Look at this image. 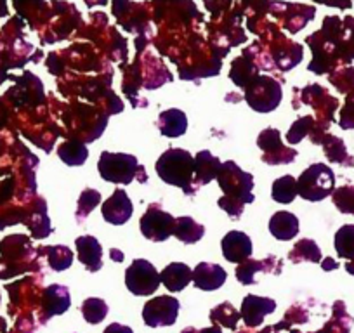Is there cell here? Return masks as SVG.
I'll return each instance as SVG.
<instances>
[{
	"mask_svg": "<svg viewBox=\"0 0 354 333\" xmlns=\"http://www.w3.org/2000/svg\"><path fill=\"white\" fill-rule=\"evenodd\" d=\"M217 181L224 191V196L219 200V207L226 210L227 216L238 219L243 213V207L254 202V178L241 171L234 162H224L221 163Z\"/></svg>",
	"mask_w": 354,
	"mask_h": 333,
	"instance_id": "6da1fadb",
	"label": "cell"
},
{
	"mask_svg": "<svg viewBox=\"0 0 354 333\" xmlns=\"http://www.w3.org/2000/svg\"><path fill=\"white\" fill-rule=\"evenodd\" d=\"M156 174L163 182L170 186H179L186 195H192L196 189L195 182V158L186 149L170 148L156 162Z\"/></svg>",
	"mask_w": 354,
	"mask_h": 333,
	"instance_id": "7a4b0ae2",
	"label": "cell"
},
{
	"mask_svg": "<svg viewBox=\"0 0 354 333\" xmlns=\"http://www.w3.org/2000/svg\"><path fill=\"white\" fill-rule=\"evenodd\" d=\"M333 189V172L323 163L306 169L297 181V193L309 202L326 198Z\"/></svg>",
	"mask_w": 354,
	"mask_h": 333,
	"instance_id": "3957f363",
	"label": "cell"
},
{
	"mask_svg": "<svg viewBox=\"0 0 354 333\" xmlns=\"http://www.w3.org/2000/svg\"><path fill=\"white\" fill-rule=\"evenodd\" d=\"M97 169H100V174L104 181L117 182V184H131L138 171H141L136 156L108 151L101 155Z\"/></svg>",
	"mask_w": 354,
	"mask_h": 333,
	"instance_id": "277c9868",
	"label": "cell"
},
{
	"mask_svg": "<svg viewBox=\"0 0 354 333\" xmlns=\"http://www.w3.org/2000/svg\"><path fill=\"white\" fill-rule=\"evenodd\" d=\"M245 91H247L245 93L247 103L259 113L273 111L280 104L281 87L271 77H259L257 75Z\"/></svg>",
	"mask_w": 354,
	"mask_h": 333,
	"instance_id": "5b68a950",
	"label": "cell"
},
{
	"mask_svg": "<svg viewBox=\"0 0 354 333\" xmlns=\"http://www.w3.org/2000/svg\"><path fill=\"white\" fill-rule=\"evenodd\" d=\"M160 283L162 281L156 267L145 259H136L125 271V285L134 295L155 294Z\"/></svg>",
	"mask_w": 354,
	"mask_h": 333,
	"instance_id": "8992f818",
	"label": "cell"
},
{
	"mask_svg": "<svg viewBox=\"0 0 354 333\" xmlns=\"http://www.w3.org/2000/svg\"><path fill=\"white\" fill-rule=\"evenodd\" d=\"M176 231V219L158 207H151L141 217V233L151 241H165Z\"/></svg>",
	"mask_w": 354,
	"mask_h": 333,
	"instance_id": "52a82bcc",
	"label": "cell"
},
{
	"mask_svg": "<svg viewBox=\"0 0 354 333\" xmlns=\"http://www.w3.org/2000/svg\"><path fill=\"white\" fill-rule=\"evenodd\" d=\"M179 312V302L174 297H156L142 309V318L148 326L174 325Z\"/></svg>",
	"mask_w": 354,
	"mask_h": 333,
	"instance_id": "ba28073f",
	"label": "cell"
},
{
	"mask_svg": "<svg viewBox=\"0 0 354 333\" xmlns=\"http://www.w3.org/2000/svg\"><path fill=\"white\" fill-rule=\"evenodd\" d=\"M223 256L230 263L240 264L250 257L252 254V241L241 231H230L223 238Z\"/></svg>",
	"mask_w": 354,
	"mask_h": 333,
	"instance_id": "9c48e42d",
	"label": "cell"
},
{
	"mask_svg": "<svg viewBox=\"0 0 354 333\" xmlns=\"http://www.w3.org/2000/svg\"><path fill=\"white\" fill-rule=\"evenodd\" d=\"M103 217L106 222L115 224V226H120V224H125L132 216V202L129 200L127 193L122 191V189H117L113 193V196L106 200L103 203Z\"/></svg>",
	"mask_w": 354,
	"mask_h": 333,
	"instance_id": "30bf717a",
	"label": "cell"
},
{
	"mask_svg": "<svg viewBox=\"0 0 354 333\" xmlns=\"http://www.w3.org/2000/svg\"><path fill=\"white\" fill-rule=\"evenodd\" d=\"M192 280L200 290L212 292L223 287L224 281H226V271L221 266H216V264L202 263L193 269Z\"/></svg>",
	"mask_w": 354,
	"mask_h": 333,
	"instance_id": "8fae6325",
	"label": "cell"
},
{
	"mask_svg": "<svg viewBox=\"0 0 354 333\" xmlns=\"http://www.w3.org/2000/svg\"><path fill=\"white\" fill-rule=\"evenodd\" d=\"M277 309V302L266 297H255V295H248L243 298V305H241V316H243L245 323L248 326L261 325L266 314H270Z\"/></svg>",
	"mask_w": 354,
	"mask_h": 333,
	"instance_id": "7c38bea8",
	"label": "cell"
},
{
	"mask_svg": "<svg viewBox=\"0 0 354 333\" xmlns=\"http://www.w3.org/2000/svg\"><path fill=\"white\" fill-rule=\"evenodd\" d=\"M78 250V259L87 267V271L96 273L101 269V260H103V250H101L100 241L94 236H82L75 241Z\"/></svg>",
	"mask_w": 354,
	"mask_h": 333,
	"instance_id": "4fadbf2b",
	"label": "cell"
},
{
	"mask_svg": "<svg viewBox=\"0 0 354 333\" xmlns=\"http://www.w3.org/2000/svg\"><path fill=\"white\" fill-rule=\"evenodd\" d=\"M193 273L189 266L183 263H172L160 273V281L169 292H181L192 281Z\"/></svg>",
	"mask_w": 354,
	"mask_h": 333,
	"instance_id": "5bb4252c",
	"label": "cell"
},
{
	"mask_svg": "<svg viewBox=\"0 0 354 333\" xmlns=\"http://www.w3.org/2000/svg\"><path fill=\"white\" fill-rule=\"evenodd\" d=\"M270 233L280 241L292 240L299 233V219L290 212H277L270 220Z\"/></svg>",
	"mask_w": 354,
	"mask_h": 333,
	"instance_id": "9a60e30c",
	"label": "cell"
},
{
	"mask_svg": "<svg viewBox=\"0 0 354 333\" xmlns=\"http://www.w3.org/2000/svg\"><path fill=\"white\" fill-rule=\"evenodd\" d=\"M221 169L219 158L210 155L209 151H200L195 158V182L196 188L202 184H207L212 179L217 178Z\"/></svg>",
	"mask_w": 354,
	"mask_h": 333,
	"instance_id": "2e32d148",
	"label": "cell"
},
{
	"mask_svg": "<svg viewBox=\"0 0 354 333\" xmlns=\"http://www.w3.org/2000/svg\"><path fill=\"white\" fill-rule=\"evenodd\" d=\"M158 127L167 137H179L188 129V118L181 110H167L160 113Z\"/></svg>",
	"mask_w": 354,
	"mask_h": 333,
	"instance_id": "e0dca14e",
	"label": "cell"
},
{
	"mask_svg": "<svg viewBox=\"0 0 354 333\" xmlns=\"http://www.w3.org/2000/svg\"><path fill=\"white\" fill-rule=\"evenodd\" d=\"M257 144H259V148L264 149V153H266L264 158L268 155H273V151H280L281 155L287 156L290 162H294L295 155H297L294 149L285 148L283 142L280 141V131H277V129H268V131L262 132L257 139Z\"/></svg>",
	"mask_w": 354,
	"mask_h": 333,
	"instance_id": "ac0fdd59",
	"label": "cell"
},
{
	"mask_svg": "<svg viewBox=\"0 0 354 333\" xmlns=\"http://www.w3.org/2000/svg\"><path fill=\"white\" fill-rule=\"evenodd\" d=\"M203 233H205V227H203L202 224L195 222L192 217H179V219H176V231H174V236L179 238L183 243H196V241L202 240Z\"/></svg>",
	"mask_w": 354,
	"mask_h": 333,
	"instance_id": "d6986e66",
	"label": "cell"
},
{
	"mask_svg": "<svg viewBox=\"0 0 354 333\" xmlns=\"http://www.w3.org/2000/svg\"><path fill=\"white\" fill-rule=\"evenodd\" d=\"M297 195V181H295L292 175H283V178L277 179V181L273 182L271 196H273L274 202L287 205V203L294 202V198Z\"/></svg>",
	"mask_w": 354,
	"mask_h": 333,
	"instance_id": "ffe728a7",
	"label": "cell"
},
{
	"mask_svg": "<svg viewBox=\"0 0 354 333\" xmlns=\"http://www.w3.org/2000/svg\"><path fill=\"white\" fill-rule=\"evenodd\" d=\"M46 307L49 309V314H61L70 307V294L68 288L54 285L46 290Z\"/></svg>",
	"mask_w": 354,
	"mask_h": 333,
	"instance_id": "44dd1931",
	"label": "cell"
},
{
	"mask_svg": "<svg viewBox=\"0 0 354 333\" xmlns=\"http://www.w3.org/2000/svg\"><path fill=\"white\" fill-rule=\"evenodd\" d=\"M59 158L68 165H82L87 160V148L80 141H66L59 146Z\"/></svg>",
	"mask_w": 354,
	"mask_h": 333,
	"instance_id": "7402d4cb",
	"label": "cell"
},
{
	"mask_svg": "<svg viewBox=\"0 0 354 333\" xmlns=\"http://www.w3.org/2000/svg\"><path fill=\"white\" fill-rule=\"evenodd\" d=\"M82 314L88 323H101L108 314L106 302L101 298H87L82 305Z\"/></svg>",
	"mask_w": 354,
	"mask_h": 333,
	"instance_id": "603a6c76",
	"label": "cell"
},
{
	"mask_svg": "<svg viewBox=\"0 0 354 333\" xmlns=\"http://www.w3.org/2000/svg\"><path fill=\"white\" fill-rule=\"evenodd\" d=\"M73 263V254L70 252L68 247H57L49 248V264L54 271H64L71 266Z\"/></svg>",
	"mask_w": 354,
	"mask_h": 333,
	"instance_id": "cb8c5ba5",
	"label": "cell"
},
{
	"mask_svg": "<svg viewBox=\"0 0 354 333\" xmlns=\"http://www.w3.org/2000/svg\"><path fill=\"white\" fill-rule=\"evenodd\" d=\"M101 203V195L100 191H94V189H85L84 193L78 198V210H77V219L82 220L93 212L97 205Z\"/></svg>",
	"mask_w": 354,
	"mask_h": 333,
	"instance_id": "d4e9b609",
	"label": "cell"
},
{
	"mask_svg": "<svg viewBox=\"0 0 354 333\" xmlns=\"http://www.w3.org/2000/svg\"><path fill=\"white\" fill-rule=\"evenodd\" d=\"M335 247L340 257H353L354 259V227H342L337 233Z\"/></svg>",
	"mask_w": 354,
	"mask_h": 333,
	"instance_id": "484cf974",
	"label": "cell"
},
{
	"mask_svg": "<svg viewBox=\"0 0 354 333\" xmlns=\"http://www.w3.org/2000/svg\"><path fill=\"white\" fill-rule=\"evenodd\" d=\"M259 269H266L264 263H261V260H248V263L241 264V266L236 269V276L238 280H240V283L243 285L254 283V274L257 273Z\"/></svg>",
	"mask_w": 354,
	"mask_h": 333,
	"instance_id": "4316f807",
	"label": "cell"
},
{
	"mask_svg": "<svg viewBox=\"0 0 354 333\" xmlns=\"http://www.w3.org/2000/svg\"><path fill=\"white\" fill-rule=\"evenodd\" d=\"M304 252V256L301 257L302 260L308 259V260H313V263H318L319 259H322V254H319V248L316 247L313 241L309 240H302L299 241L297 245L294 247V250H292V254H302ZM299 259V260H301Z\"/></svg>",
	"mask_w": 354,
	"mask_h": 333,
	"instance_id": "83f0119b",
	"label": "cell"
},
{
	"mask_svg": "<svg viewBox=\"0 0 354 333\" xmlns=\"http://www.w3.org/2000/svg\"><path fill=\"white\" fill-rule=\"evenodd\" d=\"M104 333H132V330L129 326H122V325H111L108 326L106 332Z\"/></svg>",
	"mask_w": 354,
	"mask_h": 333,
	"instance_id": "f1b7e54d",
	"label": "cell"
},
{
	"mask_svg": "<svg viewBox=\"0 0 354 333\" xmlns=\"http://www.w3.org/2000/svg\"><path fill=\"white\" fill-rule=\"evenodd\" d=\"M111 257H113L115 260H124V254H118V250H111Z\"/></svg>",
	"mask_w": 354,
	"mask_h": 333,
	"instance_id": "f546056e",
	"label": "cell"
}]
</instances>
